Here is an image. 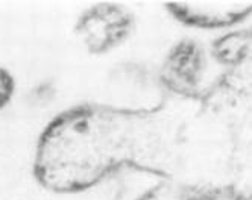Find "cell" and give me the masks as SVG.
<instances>
[{"mask_svg": "<svg viewBox=\"0 0 252 200\" xmlns=\"http://www.w3.org/2000/svg\"><path fill=\"white\" fill-rule=\"evenodd\" d=\"M167 9L176 22L196 29L237 26L252 15V5L242 3H172Z\"/></svg>", "mask_w": 252, "mask_h": 200, "instance_id": "3957f363", "label": "cell"}, {"mask_svg": "<svg viewBox=\"0 0 252 200\" xmlns=\"http://www.w3.org/2000/svg\"><path fill=\"white\" fill-rule=\"evenodd\" d=\"M135 200H186L181 191L169 184H158L151 190L141 193Z\"/></svg>", "mask_w": 252, "mask_h": 200, "instance_id": "5b68a950", "label": "cell"}, {"mask_svg": "<svg viewBox=\"0 0 252 200\" xmlns=\"http://www.w3.org/2000/svg\"><path fill=\"white\" fill-rule=\"evenodd\" d=\"M135 29V15L125 5L102 2L84 9L75 23L79 43L92 55H105L122 47Z\"/></svg>", "mask_w": 252, "mask_h": 200, "instance_id": "7a4b0ae2", "label": "cell"}, {"mask_svg": "<svg viewBox=\"0 0 252 200\" xmlns=\"http://www.w3.org/2000/svg\"><path fill=\"white\" fill-rule=\"evenodd\" d=\"M135 115L100 103H81L53 117L33 155V177L58 194L99 185L129 162L135 152Z\"/></svg>", "mask_w": 252, "mask_h": 200, "instance_id": "6da1fadb", "label": "cell"}, {"mask_svg": "<svg viewBox=\"0 0 252 200\" xmlns=\"http://www.w3.org/2000/svg\"><path fill=\"white\" fill-rule=\"evenodd\" d=\"M204 71V52L193 40H181L167 52L161 78L176 93H189L199 85Z\"/></svg>", "mask_w": 252, "mask_h": 200, "instance_id": "277c9868", "label": "cell"}, {"mask_svg": "<svg viewBox=\"0 0 252 200\" xmlns=\"http://www.w3.org/2000/svg\"><path fill=\"white\" fill-rule=\"evenodd\" d=\"M15 93V79L12 73L5 68L0 67V111L8 106V103L12 100V96Z\"/></svg>", "mask_w": 252, "mask_h": 200, "instance_id": "8992f818", "label": "cell"}]
</instances>
